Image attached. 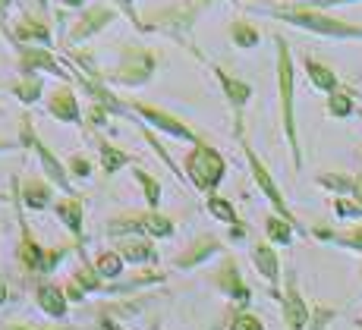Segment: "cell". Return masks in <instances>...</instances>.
<instances>
[{"label": "cell", "instance_id": "8", "mask_svg": "<svg viewBox=\"0 0 362 330\" xmlns=\"http://www.w3.org/2000/svg\"><path fill=\"white\" fill-rule=\"evenodd\" d=\"M240 148L243 154H246V164H249V173H252V179H255V186H259V192L264 195V199L271 201V211H274L277 217H284V220H290L296 230H303L299 227V220H296V214L290 211L287 205V199H284V192H281V186H277V179L271 177V170H268V164L255 154V148L246 142V139H240Z\"/></svg>", "mask_w": 362, "mask_h": 330}, {"label": "cell", "instance_id": "25", "mask_svg": "<svg viewBox=\"0 0 362 330\" xmlns=\"http://www.w3.org/2000/svg\"><path fill=\"white\" fill-rule=\"evenodd\" d=\"M303 69H305V76H309L312 86H315L318 91H325V95H331L334 88L344 86L328 63H322V60H315V57H303Z\"/></svg>", "mask_w": 362, "mask_h": 330}, {"label": "cell", "instance_id": "3", "mask_svg": "<svg viewBox=\"0 0 362 330\" xmlns=\"http://www.w3.org/2000/svg\"><path fill=\"white\" fill-rule=\"evenodd\" d=\"M183 177H186V182L196 186V192H202L208 199V195L218 192V186L227 177V158L214 148V145L199 142V145H192L189 154L183 158Z\"/></svg>", "mask_w": 362, "mask_h": 330}, {"label": "cell", "instance_id": "46", "mask_svg": "<svg viewBox=\"0 0 362 330\" xmlns=\"http://www.w3.org/2000/svg\"><path fill=\"white\" fill-rule=\"evenodd\" d=\"M6 299H10V290H6V280L4 277H0V305H4V302Z\"/></svg>", "mask_w": 362, "mask_h": 330}, {"label": "cell", "instance_id": "16", "mask_svg": "<svg viewBox=\"0 0 362 330\" xmlns=\"http://www.w3.org/2000/svg\"><path fill=\"white\" fill-rule=\"evenodd\" d=\"M214 255H224V242H221L218 236H211V233L196 236V240H192L177 258H173V268L177 271H192V268H199V264L211 261Z\"/></svg>", "mask_w": 362, "mask_h": 330}, {"label": "cell", "instance_id": "23", "mask_svg": "<svg viewBox=\"0 0 362 330\" xmlns=\"http://www.w3.org/2000/svg\"><path fill=\"white\" fill-rule=\"evenodd\" d=\"M114 252H120V258L129 264H155L158 261L155 240H148V236H120Z\"/></svg>", "mask_w": 362, "mask_h": 330}, {"label": "cell", "instance_id": "17", "mask_svg": "<svg viewBox=\"0 0 362 330\" xmlns=\"http://www.w3.org/2000/svg\"><path fill=\"white\" fill-rule=\"evenodd\" d=\"M45 245L35 240L32 227L25 223V217L19 214V249H16V258H19V268L25 271V277H41V264H45Z\"/></svg>", "mask_w": 362, "mask_h": 330}, {"label": "cell", "instance_id": "32", "mask_svg": "<svg viewBox=\"0 0 362 330\" xmlns=\"http://www.w3.org/2000/svg\"><path fill=\"white\" fill-rule=\"evenodd\" d=\"M123 264H127V261H123L120 252H114V249H110V252H101V255L95 258V271H98L104 280H117V277H120V273H123Z\"/></svg>", "mask_w": 362, "mask_h": 330}, {"label": "cell", "instance_id": "5", "mask_svg": "<svg viewBox=\"0 0 362 330\" xmlns=\"http://www.w3.org/2000/svg\"><path fill=\"white\" fill-rule=\"evenodd\" d=\"M19 148H29L35 151V158H38V164H41V170H45V177L54 182V186L60 189V192H66V195H79L73 189V177H69V170H66V164L57 158L51 148L45 145V139L38 136V129H35V120L29 114H23L19 117Z\"/></svg>", "mask_w": 362, "mask_h": 330}, {"label": "cell", "instance_id": "41", "mask_svg": "<svg viewBox=\"0 0 362 330\" xmlns=\"http://www.w3.org/2000/svg\"><path fill=\"white\" fill-rule=\"evenodd\" d=\"M64 293H66V299H69V302H73V305H79V302H86V296H88V293H86V290H82V286H79V283H76V280H73V277H69V280H66V283H64Z\"/></svg>", "mask_w": 362, "mask_h": 330}, {"label": "cell", "instance_id": "13", "mask_svg": "<svg viewBox=\"0 0 362 330\" xmlns=\"http://www.w3.org/2000/svg\"><path fill=\"white\" fill-rule=\"evenodd\" d=\"M47 117L57 123H66V126H86V110H82L79 98L69 82H60L57 88L47 95V104H45Z\"/></svg>", "mask_w": 362, "mask_h": 330}, {"label": "cell", "instance_id": "51", "mask_svg": "<svg viewBox=\"0 0 362 330\" xmlns=\"http://www.w3.org/2000/svg\"><path fill=\"white\" fill-rule=\"evenodd\" d=\"M356 324H359V330H362V318H359V321H356Z\"/></svg>", "mask_w": 362, "mask_h": 330}, {"label": "cell", "instance_id": "22", "mask_svg": "<svg viewBox=\"0 0 362 330\" xmlns=\"http://www.w3.org/2000/svg\"><path fill=\"white\" fill-rule=\"evenodd\" d=\"M35 305L41 308V312L47 314V318L60 321L66 318V308H69V299L64 293V286L51 283V280H41L38 286H35Z\"/></svg>", "mask_w": 362, "mask_h": 330}, {"label": "cell", "instance_id": "50", "mask_svg": "<svg viewBox=\"0 0 362 330\" xmlns=\"http://www.w3.org/2000/svg\"><path fill=\"white\" fill-rule=\"evenodd\" d=\"M35 6H38V10H45V6H47V0H35Z\"/></svg>", "mask_w": 362, "mask_h": 330}, {"label": "cell", "instance_id": "24", "mask_svg": "<svg viewBox=\"0 0 362 330\" xmlns=\"http://www.w3.org/2000/svg\"><path fill=\"white\" fill-rule=\"evenodd\" d=\"M95 145H98V167H101L104 177H114V173H120L123 167L136 164V158H132L129 151H123L120 145L107 142V139H98Z\"/></svg>", "mask_w": 362, "mask_h": 330}, {"label": "cell", "instance_id": "28", "mask_svg": "<svg viewBox=\"0 0 362 330\" xmlns=\"http://www.w3.org/2000/svg\"><path fill=\"white\" fill-rule=\"evenodd\" d=\"M262 41V32L255 29L252 23H246V19H236L230 23V45L240 47V51H252V47H259Z\"/></svg>", "mask_w": 362, "mask_h": 330}, {"label": "cell", "instance_id": "45", "mask_svg": "<svg viewBox=\"0 0 362 330\" xmlns=\"http://www.w3.org/2000/svg\"><path fill=\"white\" fill-rule=\"evenodd\" d=\"M350 199L356 201V205H362V167H359L356 177H353V192H350Z\"/></svg>", "mask_w": 362, "mask_h": 330}, {"label": "cell", "instance_id": "35", "mask_svg": "<svg viewBox=\"0 0 362 330\" xmlns=\"http://www.w3.org/2000/svg\"><path fill=\"white\" fill-rule=\"evenodd\" d=\"M66 170H69V177L73 179H88L92 177V170H95V164L86 158V154H69Z\"/></svg>", "mask_w": 362, "mask_h": 330}, {"label": "cell", "instance_id": "33", "mask_svg": "<svg viewBox=\"0 0 362 330\" xmlns=\"http://www.w3.org/2000/svg\"><path fill=\"white\" fill-rule=\"evenodd\" d=\"M315 182L322 189H328L334 195H350L353 192V177H346V173H318Z\"/></svg>", "mask_w": 362, "mask_h": 330}, {"label": "cell", "instance_id": "12", "mask_svg": "<svg viewBox=\"0 0 362 330\" xmlns=\"http://www.w3.org/2000/svg\"><path fill=\"white\" fill-rule=\"evenodd\" d=\"M16 66H19V76L51 73V76H57V79H64V82L73 79V69H66L64 63H60L51 51H47V47H38V45H19Z\"/></svg>", "mask_w": 362, "mask_h": 330}, {"label": "cell", "instance_id": "18", "mask_svg": "<svg viewBox=\"0 0 362 330\" xmlns=\"http://www.w3.org/2000/svg\"><path fill=\"white\" fill-rule=\"evenodd\" d=\"M13 189H16L23 208H29V211H47V208L57 205V201H54V189L57 186H54L47 177H29L23 182V189H19V179L13 177Z\"/></svg>", "mask_w": 362, "mask_h": 330}, {"label": "cell", "instance_id": "26", "mask_svg": "<svg viewBox=\"0 0 362 330\" xmlns=\"http://www.w3.org/2000/svg\"><path fill=\"white\" fill-rule=\"evenodd\" d=\"M325 110H328L331 120H346V117H353V114H356V91H353L350 86L334 88L328 95Z\"/></svg>", "mask_w": 362, "mask_h": 330}, {"label": "cell", "instance_id": "2", "mask_svg": "<svg viewBox=\"0 0 362 330\" xmlns=\"http://www.w3.org/2000/svg\"><path fill=\"white\" fill-rule=\"evenodd\" d=\"M274 19L287 25H296L303 32L322 35V38H337V41H362V25L346 23V19H337L325 10H312V6H277V10H268Z\"/></svg>", "mask_w": 362, "mask_h": 330}, {"label": "cell", "instance_id": "14", "mask_svg": "<svg viewBox=\"0 0 362 330\" xmlns=\"http://www.w3.org/2000/svg\"><path fill=\"white\" fill-rule=\"evenodd\" d=\"M114 19H117V13L110 10V6H104V4L86 6V10H82V16L73 23V29L66 32V45H69V47H76V45H82V41L95 38V35L107 29V25L114 23Z\"/></svg>", "mask_w": 362, "mask_h": 330}, {"label": "cell", "instance_id": "52", "mask_svg": "<svg viewBox=\"0 0 362 330\" xmlns=\"http://www.w3.org/2000/svg\"><path fill=\"white\" fill-rule=\"evenodd\" d=\"M0 114H4V107H0Z\"/></svg>", "mask_w": 362, "mask_h": 330}, {"label": "cell", "instance_id": "4", "mask_svg": "<svg viewBox=\"0 0 362 330\" xmlns=\"http://www.w3.org/2000/svg\"><path fill=\"white\" fill-rule=\"evenodd\" d=\"M107 236L120 240V236H148V240H170L177 233L173 217L161 214V211H123V214L110 217L104 223Z\"/></svg>", "mask_w": 362, "mask_h": 330}, {"label": "cell", "instance_id": "38", "mask_svg": "<svg viewBox=\"0 0 362 330\" xmlns=\"http://www.w3.org/2000/svg\"><path fill=\"white\" fill-rule=\"evenodd\" d=\"M334 242L340 249H353V252H362V223L353 230H344V233H334Z\"/></svg>", "mask_w": 362, "mask_h": 330}, {"label": "cell", "instance_id": "43", "mask_svg": "<svg viewBox=\"0 0 362 330\" xmlns=\"http://www.w3.org/2000/svg\"><path fill=\"white\" fill-rule=\"evenodd\" d=\"M117 4H120V10L127 13V19H132V25H136L139 32H148V25L145 23H139V16H136V10H132V0H117Z\"/></svg>", "mask_w": 362, "mask_h": 330}, {"label": "cell", "instance_id": "40", "mask_svg": "<svg viewBox=\"0 0 362 330\" xmlns=\"http://www.w3.org/2000/svg\"><path fill=\"white\" fill-rule=\"evenodd\" d=\"M334 308H325V305H318V308H312V318H309V330H325L331 324V318H334Z\"/></svg>", "mask_w": 362, "mask_h": 330}, {"label": "cell", "instance_id": "34", "mask_svg": "<svg viewBox=\"0 0 362 330\" xmlns=\"http://www.w3.org/2000/svg\"><path fill=\"white\" fill-rule=\"evenodd\" d=\"M227 330H264L262 318L252 312H246V308H236V312L230 314V324H227Z\"/></svg>", "mask_w": 362, "mask_h": 330}, {"label": "cell", "instance_id": "15", "mask_svg": "<svg viewBox=\"0 0 362 330\" xmlns=\"http://www.w3.org/2000/svg\"><path fill=\"white\" fill-rule=\"evenodd\" d=\"M281 308H284V324H287V330H309L312 308L305 305L303 293H299V286H296V271H287V283H284Z\"/></svg>", "mask_w": 362, "mask_h": 330}, {"label": "cell", "instance_id": "27", "mask_svg": "<svg viewBox=\"0 0 362 330\" xmlns=\"http://www.w3.org/2000/svg\"><path fill=\"white\" fill-rule=\"evenodd\" d=\"M10 91L19 98V104L32 107V104H38V101H41V95H45V79H41L38 73H32V76H19L16 82H10Z\"/></svg>", "mask_w": 362, "mask_h": 330}, {"label": "cell", "instance_id": "7", "mask_svg": "<svg viewBox=\"0 0 362 330\" xmlns=\"http://www.w3.org/2000/svg\"><path fill=\"white\" fill-rule=\"evenodd\" d=\"M129 104V114L136 117L139 123H145L148 129H158L161 136H170V139H180V142H189V145H199L205 139L199 136L192 126H186L177 114L164 107H155V104H145V101H127Z\"/></svg>", "mask_w": 362, "mask_h": 330}, {"label": "cell", "instance_id": "42", "mask_svg": "<svg viewBox=\"0 0 362 330\" xmlns=\"http://www.w3.org/2000/svg\"><path fill=\"white\" fill-rule=\"evenodd\" d=\"M0 330H82V327H69V324H60V327H32V324H23V321H10Z\"/></svg>", "mask_w": 362, "mask_h": 330}, {"label": "cell", "instance_id": "6", "mask_svg": "<svg viewBox=\"0 0 362 330\" xmlns=\"http://www.w3.org/2000/svg\"><path fill=\"white\" fill-rule=\"evenodd\" d=\"M158 69V57L155 51H145V47H127L120 63H117L110 73H104L107 86H120V88H139L145 82H151Z\"/></svg>", "mask_w": 362, "mask_h": 330}, {"label": "cell", "instance_id": "44", "mask_svg": "<svg viewBox=\"0 0 362 330\" xmlns=\"http://www.w3.org/2000/svg\"><path fill=\"white\" fill-rule=\"evenodd\" d=\"M344 4H359V0H305L303 6H312V10H328V6H344Z\"/></svg>", "mask_w": 362, "mask_h": 330}, {"label": "cell", "instance_id": "29", "mask_svg": "<svg viewBox=\"0 0 362 330\" xmlns=\"http://www.w3.org/2000/svg\"><path fill=\"white\" fill-rule=\"evenodd\" d=\"M293 230H296L293 223L284 220V217H277V214L264 217V233H268L271 245H290V242H293Z\"/></svg>", "mask_w": 362, "mask_h": 330}, {"label": "cell", "instance_id": "9", "mask_svg": "<svg viewBox=\"0 0 362 330\" xmlns=\"http://www.w3.org/2000/svg\"><path fill=\"white\" fill-rule=\"evenodd\" d=\"M208 0H183V4H173V6H161V10L151 13V23H148V32H164V35H173L177 41H183L186 45V32L192 29V23H196V16L202 13V6H205Z\"/></svg>", "mask_w": 362, "mask_h": 330}, {"label": "cell", "instance_id": "49", "mask_svg": "<svg viewBox=\"0 0 362 330\" xmlns=\"http://www.w3.org/2000/svg\"><path fill=\"white\" fill-rule=\"evenodd\" d=\"M10 4H13V0H0V16L6 13V6H10Z\"/></svg>", "mask_w": 362, "mask_h": 330}, {"label": "cell", "instance_id": "39", "mask_svg": "<svg viewBox=\"0 0 362 330\" xmlns=\"http://www.w3.org/2000/svg\"><path fill=\"white\" fill-rule=\"evenodd\" d=\"M334 214L337 217H362V205H356L350 195H337V199H334Z\"/></svg>", "mask_w": 362, "mask_h": 330}, {"label": "cell", "instance_id": "19", "mask_svg": "<svg viewBox=\"0 0 362 330\" xmlns=\"http://www.w3.org/2000/svg\"><path fill=\"white\" fill-rule=\"evenodd\" d=\"M54 214H57V220L69 230L76 249H82V242H86V233H82V220H86V205H82V195H64V199L54 205Z\"/></svg>", "mask_w": 362, "mask_h": 330}, {"label": "cell", "instance_id": "11", "mask_svg": "<svg viewBox=\"0 0 362 330\" xmlns=\"http://www.w3.org/2000/svg\"><path fill=\"white\" fill-rule=\"evenodd\" d=\"M211 283L218 286L221 296H227L236 308H246L249 302H252V290H249V283L243 280L240 264H236L233 255H224V258H221V264H218V268H214V273H211Z\"/></svg>", "mask_w": 362, "mask_h": 330}, {"label": "cell", "instance_id": "10", "mask_svg": "<svg viewBox=\"0 0 362 330\" xmlns=\"http://www.w3.org/2000/svg\"><path fill=\"white\" fill-rule=\"evenodd\" d=\"M211 73H214V79H218L221 95H224L227 107H230V114H233V136H236V142H240V139H246L243 120H246V107H249V101H252V86H249L246 79L230 76L224 66H211Z\"/></svg>", "mask_w": 362, "mask_h": 330}, {"label": "cell", "instance_id": "47", "mask_svg": "<svg viewBox=\"0 0 362 330\" xmlns=\"http://www.w3.org/2000/svg\"><path fill=\"white\" fill-rule=\"evenodd\" d=\"M19 148V142H10V139H0V151H13Z\"/></svg>", "mask_w": 362, "mask_h": 330}, {"label": "cell", "instance_id": "30", "mask_svg": "<svg viewBox=\"0 0 362 330\" xmlns=\"http://www.w3.org/2000/svg\"><path fill=\"white\" fill-rule=\"evenodd\" d=\"M132 177H136V182L142 186L145 201H148V211H158V205H161V182L151 177L145 167H132Z\"/></svg>", "mask_w": 362, "mask_h": 330}, {"label": "cell", "instance_id": "37", "mask_svg": "<svg viewBox=\"0 0 362 330\" xmlns=\"http://www.w3.org/2000/svg\"><path fill=\"white\" fill-rule=\"evenodd\" d=\"M110 110L101 107V104H92V107L86 110V129H104V126H110Z\"/></svg>", "mask_w": 362, "mask_h": 330}, {"label": "cell", "instance_id": "36", "mask_svg": "<svg viewBox=\"0 0 362 330\" xmlns=\"http://www.w3.org/2000/svg\"><path fill=\"white\" fill-rule=\"evenodd\" d=\"M69 255V245H54V249L45 252V264H41V277H47V273H54L60 268V261Z\"/></svg>", "mask_w": 362, "mask_h": 330}, {"label": "cell", "instance_id": "48", "mask_svg": "<svg viewBox=\"0 0 362 330\" xmlns=\"http://www.w3.org/2000/svg\"><path fill=\"white\" fill-rule=\"evenodd\" d=\"M57 4H64V6H86V0H57Z\"/></svg>", "mask_w": 362, "mask_h": 330}, {"label": "cell", "instance_id": "21", "mask_svg": "<svg viewBox=\"0 0 362 330\" xmlns=\"http://www.w3.org/2000/svg\"><path fill=\"white\" fill-rule=\"evenodd\" d=\"M13 38H16V45H51V25H47V16H38V13L25 10L23 19L16 23V29H13Z\"/></svg>", "mask_w": 362, "mask_h": 330}, {"label": "cell", "instance_id": "31", "mask_svg": "<svg viewBox=\"0 0 362 330\" xmlns=\"http://www.w3.org/2000/svg\"><path fill=\"white\" fill-rule=\"evenodd\" d=\"M205 208H208V214H211L214 220L227 223V227L240 223V214H236V208H233L227 199H221V195H208V199H205Z\"/></svg>", "mask_w": 362, "mask_h": 330}, {"label": "cell", "instance_id": "1", "mask_svg": "<svg viewBox=\"0 0 362 330\" xmlns=\"http://www.w3.org/2000/svg\"><path fill=\"white\" fill-rule=\"evenodd\" d=\"M277 45V101H281V129L287 139L293 170H303V145H299V126H296V63L290 54L287 38L274 35Z\"/></svg>", "mask_w": 362, "mask_h": 330}, {"label": "cell", "instance_id": "20", "mask_svg": "<svg viewBox=\"0 0 362 330\" xmlns=\"http://www.w3.org/2000/svg\"><path fill=\"white\" fill-rule=\"evenodd\" d=\"M252 264H255V271H259L262 277L271 283V296L281 299L284 293L277 290V286H281V258H277L274 245L271 242H255L252 245Z\"/></svg>", "mask_w": 362, "mask_h": 330}]
</instances>
